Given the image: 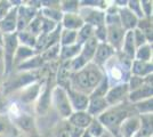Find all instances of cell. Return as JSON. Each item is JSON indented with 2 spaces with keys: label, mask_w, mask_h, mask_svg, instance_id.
Instances as JSON below:
<instances>
[{
  "label": "cell",
  "mask_w": 153,
  "mask_h": 137,
  "mask_svg": "<svg viewBox=\"0 0 153 137\" xmlns=\"http://www.w3.org/2000/svg\"><path fill=\"white\" fill-rule=\"evenodd\" d=\"M110 87H111V86H110V82H108V78H106V76H105V73H104V77H103V79L101 80V82L96 86V88L91 91V94H90L89 96L105 97V95H106V93H108Z\"/></svg>",
  "instance_id": "d6a6232c"
},
{
  "label": "cell",
  "mask_w": 153,
  "mask_h": 137,
  "mask_svg": "<svg viewBox=\"0 0 153 137\" xmlns=\"http://www.w3.org/2000/svg\"><path fill=\"white\" fill-rule=\"evenodd\" d=\"M7 127H8V124H7V119L4 116L0 114V135L4 134L5 131L7 130Z\"/></svg>",
  "instance_id": "f6af8a7d"
},
{
  "label": "cell",
  "mask_w": 153,
  "mask_h": 137,
  "mask_svg": "<svg viewBox=\"0 0 153 137\" xmlns=\"http://www.w3.org/2000/svg\"><path fill=\"white\" fill-rule=\"evenodd\" d=\"M76 36L78 31H72V30H65L62 29L61 36H59V45L62 46H71L76 44Z\"/></svg>",
  "instance_id": "f546056e"
},
{
  "label": "cell",
  "mask_w": 153,
  "mask_h": 137,
  "mask_svg": "<svg viewBox=\"0 0 153 137\" xmlns=\"http://www.w3.org/2000/svg\"><path fill=\"white\" fill-rule=\"evenodd\" d=\"M4 105V102H2V96L0 95V109H1V106Z\"/></svg>",
  "instance_id": "816d5d0a"
},
{
  "label": "cell",
  "mask_w": 153,
  "mask_h": 137,
  "mask_svg": "<svg viewBox=\"0 0 153 137\" xmlns=\"http://www.w3.org/2000/svg\"><path fill=\"white\" fill-rule=\"evenodd\" d=\"M119 53L121 55H123L125 57H127L128 59L134 61L135 53H136V46H135L133 31H126L125 38H123V41H122L121 49H120Z\"/></svg>",
  "instance_id": "44dd1931"
},
{
  "label": "cell",
  "mask_w": 153,
  "mask_h": 137,
  "mask_svg": "<svg viewBox=\"0 0 153 137\" xmlns=\"http://www.w3.org/2000/svg\"><path fill=\"white\" fill-rule=\"evenodd\" d=\"M118 15L120 19V24L125 31H133L137 27L138 17L133 12H130L126 7H121L118 9Z\"/></svg>",
  "instance_id": "4fadbf2b"
},
{
  "label": "cell",
  "mask_w": 153,
  "mask_h": 137,
  "mask_svg": "<svg viewBox=\"0 0 153 137\" xmlns=\"http://www.w3.org/2000/svg\"><path fill=\"white\" fill-rule=\"evenodd\" d=\"M127 8L133 12V13L138 17V20L143 19L144 15H143V12H142V7H140V1H137V0H130V1H127Z\"/></svg>",
  "instance_id": "8d00e7d4"
},
{
  "label": "cell",
  "mask_w": 153,
  "mask_h": 137,
  "mask_svg": "<svg viewBox=\"0 0 153 137\" xmlns=\"http://www.w3.org/2000/svg\"><path fill=\"white\" fill-rule=\"evenodd\" d=\"M86 130L89 133V135L91 137H100L106 129L103 127V124L96 118H94L93 121H91V124L88 126V128Z\"/></svg>",
  "instance_id": "d590c367"
},
{
  "label": "cell",
  "mask_w": 153,
  "mask_h": 137,
  "mask_svg": "<svg viewBox=\"0 0 153 137\" xmlns=\"http://www.w3.org/2000/svg\"><path fill=\"white\" fill-rule=\"evenodd\" d=\"M128 94H129L128 84L121 82V84L111 86L108 88V93L105 95V99L108 102V106L112 107V106H117V105H121L125 98L128 96Z\"/></svg>",
  "instance_id": "8992f818"
},
{
  "label": "cell",
  "mask_w": 153,
  "mask_h": 137,
  "mask_svg": "<svg viewBox=\"0 0 153 137\" xmlns=\"http://www.w3.org/2000/svg\"><path fill=\"white\" fill-rule=\"evenodd\" d=\"M81 50V46L76 44V45L71 46H61V52H59V61L64 62V61H72L76 59V56L80 54Z\"/></svg>",
  "instance_id": "484cf974"
},
{
  "label": "cell",
  "mask_w": 153,
  "mask_h": 137,
  "mask_svg": "<svg viewBox=\"0 0 153 137\" xmlns=\"http://www.w3.org/2000/svg\"><path fill=\"white\" fill-rule=\"evenodd\" d=\"M12 8H13V5L10 1H5V0L0 1V21L6 16Z\"/></svg>",
  "instance_id": "b9f144b4"
},
{
  "label": "cell",
  "mask_w": 153,
  "mask_h": 137,
  "mask_svg": "<svg viewBox=\"0 0 153 137\" xmlns=\"http://www.w3.org/2000/svg\"><path fill=\"white\" fill-rule=\"evenodd\" d=\"M94 29L93 26L88 25V24H83V26L78 31V36H76V44L82 46L88 39L91 37H94Z\"/></svg>",
  "instance_id": "4dcf8cb0"
},
{
  "label": "cell",
  "mask_w": 153,
  "mask_h": 137,
  "mask_svg": "<svg viewBox=\"0 0 153 137\" xmlns=\"http://www.w3.org/2000/svg\"><path fill=\"white\" fill-rule=\"evenodd\" d=\"M94 37L98 42H106V26L102 25L94 29Z\"/></svg>",
  "instance_id": "ab89813d"
},
{
  "label": "cell",
  "mask_w": 153,
  "mask_h": 137,
  "mask_svg": "<svg viewBox=\"0 0 153 137\" xmlns=\"http://www.w3.org/2000/svg\"><path fill=\"white\" fill-rule=\"evenodd\" d=\"M140 127V116L130 114L121 122L119 127V134L121 137H136Z\"/></svg>",
  "instance_id": "8fae6325"
},
{
  "label": "cell",
  "mask_w": 153,
  "mask_h": 137,
  "mask_svg": "<svg viewBox=\"0 0 153 137\" xmlns=\"http://www.w3.org/2000/svg\"><path fill=\"white\" fill-rule=\"evenodd\" d=\"M115 54H117V52L108 45V42H98L94 59H93V63L103 69V66L105 65Z\"/></svg>",
  "instance_id": "7c38bea8"
},
{
  "label": "cell",
  "mask_w": 153,
  "mask_h": 137,
  "mask_svg": "<svg viewBox=\"0 0 153 137\" xmlns=\"http://www.w3.org/2000/svg\"><path fill=\"white\" fill-rule=\"evenodd\" d=\"M100 137H115V136H114V135H112V134H111L110 131L105 130V131H104V133H103V134H102V135L100 136Z\"/></svg>",
  "instance_id": "7dc6e473"
},
{
  "label": "cell",
  "mask_w": 153,
  "mask_h": 137,
  "mask_svg": "<svg viewBox=\"0 0 153 137\" xmlns=\"http://www.w3.org/2000/svg\"><path fill=\"white\" fill-rule=\"evenodd\" d=\"M125 34H126V31L123 30V27L120 23L106 26V42L117 53H119L121 49Z\"/></svg>",
  "instance_id": "ba28073f"
},
{
  "label": "cell",
  "mask_w": 153,
  "mask_h": 137,
  "mask_svg": "<svg viewBox=\"0 0 153 137\" xmlns=\"http://www.w3.org/2000/svg\"><path fill=\"white\" fill-rule=\"evenodd\" d=\"M45 65L44 59H41L40 54L34 55L31 59H26L25 62L21 63L19 65L16 66L19 72H25V71H37V70H41V67Z\"/></svg>",
  "instance_id": "603a6c76"
},
{
  "label": "cell",
  "mask_w": 153,
  "mask_h": 137,
  "mask_svg": "<svg viewBox=\"0 0 153 137\" xmlns=\"http://www.w3.org/2000/svg\"><path fill=\"white\" fill-rule=\"evenodd\" d=\"M153 98H147V99H144V101H140V102H137L135 103L134 106L135 109L137 110V112L140 113V116L142 114H150L152 113V109H153Z\"/></svg>",
  "instance_id": "e575fe53"
},
{
  "label": "cell",
  "mask_w": 153,
  "mask_h": 137,
  "mask_svg": "<svg viewBox=\"0 0 153 137\" xmlns=\"http://www.w3.org/2000/svg\"><path fill=\"white\" fill-rule=\"evenodd\" d=\"M66 90L68 97L70 99V104L72 106L73 112L79 111H86L88 107V103H89V96L82 94L80 91L74 90L73 88H71V86L64 88Z\"/></svg>",
  "instance_id": "9c48e42d"
},
{
  "label": "cell",
  "mask_w": 153,
  "mask_h": 137,
  "mask_svg": "<svg viewBox=\"0 0 153 137\" xmlns=\"http://www.w3.org/2000/svg\"><path fill=\"white\" fill-rule=\"evenodd\" d=\"M17 29V7L13 8L8 12L6 16L0 21V30L4 34H10L16 32Z\"/></svg>",
  "instance_id": "5bb4252c"
},
{
  "label": "cell",
  "mask_w": 153,
  "mask_h": 137,
  "mask_svg": "<svg viewBox=\"0 0 153 137\" xmlns=\"http://www.w3.org/2000/svg\"><path fill=\"white\" fill-rule=\"evenodd\" d=\"M83 129H80V128H76V127H72L71 126V130L68 131L69 133V137H81L83 134Z\"/></svg>",
  "instance_id": "ee69618b"
},
{
  "label": "cell",
  "mask_w": 153,
  "mask_h": 137,
  "mask_svg": "<svg viewBox=\"0 0 153 137\" xmlns=\"http://www.w3.org/2000/svg\"><path fill=\"white\" fill-rule=\"evenodd\" d=\"M108 104L105 97H97V96H89V103L87 107V113L93 118H97L101 116L103 112L108 110Z\"/></svg>",
  "instance_id": "2e32d148"
},
{
  "label": "cell",
  "mask_w": 153,
  "mask_h": 137,
  "mask_svg": "<svg viewBox=\"0 0 153 137\" xmlns=\"http://www.w3.org/2000/svg\"><path fill=\"white\" fill-rule=\"evenodd\" d=\"M78 14L85 24H88L93 27L105 25V12L104 10L90 8V7H80Z\"/></svg>",
  "instance_id": "5b68a950"
},
{
  "label": "cell",
  "mask_w": 153,
  "mask_h": 137,
  "mask_svg": "<svg viewBox=\"0 0 153 137\" xmlns=\"http://www.w3.org/2000/svg\"><path fill=\"white\" fill-rule=\"evenodd\" d=\"M142 62H152V45L145 44L136 49L135 59Z\"/></svg>",
  "instance_id": "83f0119b"
},
{
  "label": "cell",
  "mask_w": 153,
  "mask_h": 137,
  "mask_svg": "<svg viewBox=\"0 0 153 137\" xmlns=\"http://www.w3.org/2000/svg\"><path fill=\"white\" fill-rule=\"evenodd\" d=\"M133 34H134V41H135V46H136V49L138 47H140V46L149 44L146 38H145V36H144V33L142 32L140 30H138V29L133 30Z\"/></svg>",
  "instance_id": "f35d334b"
},
{
  "label": "cell",
  "mask_w": 153,
  "mask_h": 137,
  "mask_svg": "<svg viewBox=\"0 0 153 137\" xmlns=\"http://www.w3.org/2000/svg\"><path fill=\"white\" fill-rule=\"evenodd\" d=\"M39 13L42 17H45L47 20L55 22V23H61L63 13L61 12L59 8H48V7H42L39 9Z\"/></svg>",
  "instance_id": "4316f807"
},
{
  "label": "cell",
  "mask_w": 153,
  "mask_h": 137,
  "mask_svg": "<svg viewBox=\"0 0 153 137\" xmlns=\"http://www.w3.org/2000/svg\"><path fill=\"white\" fill-rule=\"evenodd\" d=\"M140 7L144 17L152 19V2L151 1H140Z\"/></svg>",
  "instance_id": "7bdbcfd3"
},
{
  "label": "cell",
  "mask_w": 153,
  "mask_h": 137,
  "mask_svg": "<svg viewBox=\"0 0 153 137\" xmlns=\"http://www.w3.org/2000/svg\"><path fill=\"white\" fill-rule=\"evenodd\" d=\"M140 118V127L136 137H152V113L142 114Z\"/></svg>",
  "instance_id": "d4e9b609"
},
{
  "label": "cell",
  "mask_w": 153,
  "mask_h": 137,
  "mask_svg": "<svg viewBox=\"0 0 153 137\" xmlns=\"http://www.w3.org/2000/svg\"><path fill=\"white\" fill-rule=\"evenodd\" d=\"M40 91H41V86L38 81L30 84V85L19 89V99H21V102H23L25 104L32 103L39 97Z\"/></svg>",
  "instance_id": "9a60e30c"
},
{
  "label": "cell",
  "mask_w": 153,
  "mask_h": 137,
  "mask_svg": "<svg viewBox=\"0 0 153 137\" xmlns=\"http://www.w3.org/2000/svg\"><path fill=\"white\" fill-rule=\"evenodd\" d=\"M4 77H5V67H4V63L1 62L0 63V84H1Z\"/></svg>",
  "instance_id": "bcb514c9"
},
{
  "label": "cell",
  "mask_w": 153,
  "mask_h": 137,
  "mask_svg": "<svg viewBox=\"0 0 153 137\" xmlns=\"http://www.w3.org/2000/svg\"><path fill=\"white\" fill-rule=\"evenodd\" d=\"M4 45V33L1 32V30H0V46Z\"/></svg>",
  "instance_id": "681fc988"
},
{
  "label": "cell",
  "mask_w": 153,
  "mask_h": 137,
  "mask_svg": "<svg viewBox=\"0 0 153 137\" xmlns=\"http://www.w3.org/2000/svg\"><path fill=\"white\" fill-rule=\"evenodd\" d=\"M19 40H17V33H10V34H4V67H5V77H8L14 69V56L19 47Z\"/></svg>",
  "instance_id": "7a4b0ae2"
},
{
  "label": "cell",
  "mask_w": 153,
  "mask_h": 137,
  "mask_svg": "<svg viewBox=\"0 0 153 137\" xmlns=\"http://www.w3.org/2000/svg\"><path fill=\"white\" fill-rule=\"evenodd\" d=\"M128 88L129 91H133L137 88H140V86L145 84V79L140 78V77H136V76H130V78L128 80Z\"/></svg>",
  "instance_id": "74e56055"
},
{
  "label": "cell",
  "mask_w": 153,
  "mask_h": 137,
  "mask_svg": "<svg viewBox=\"0 0 153 137\" xmlns=\"http://www.w3.org/2000/svg\"><path fill=\"white\" fill-rule=\"evenodd\" d=\"M17 33V40H19V44L22 46H25V47H30V48H36L37 45V37L33 36L32 33L27 32V31H21Z\"/></svg>",
  "instance_id": "f1b7e54d"
},
{
  "label": "cell",
  "mask_w": 153,
  "mask_h": 137,
  "mask_svg": "<svg viewBox=\"0 0 153 137\" xmlns=\"http://www.w3.org/2000/svg\"><path fill=\"white\" fill-rule=\"evenodd\" d=\"M83 21L79 16V14H63V17L61 21L62 29L65 30H72V31H79L83 26Z\"/></svg>",
  "instance_id": "7402d4cb"
},
{
  "label": "cell",
  "mask_w": 153,
  "mask_h": 137,
  "mask_svg": "<svg viewBox=\"0 0 153 137\" xmlns=\"http://www.w3.org/2000/svg\"><path fill=\"white\" fill-rule=\"evenodd\" d=\"M40 79V70L37 71H25V72H19L17 77L9 80L6 85V91H14L16 89H21L25 86L37 82Z\"/></svg>",
  "instance_id": "277c9868"
},
{
  "label": "cell",
  "mask_w": 153,
  "mask_h": 137,
  "mask_svg": "<svg viewBox=\"0 0 153 137\" xmlns=\"http://www.w3.org/2000/svg\"><path fill=\"white\" fill-rule=\"evenodd\" d=\"M152 95H153L152 85L145 82L143 86H140V88H137V89H135L133 91H129L127 97L133 104H135L137 102L144 101V99H147V98H152Z\"/></svg>",
  "instance_id": "d6986e66"
},
{
  "label": "cell",
  "mask_w": 153,
  "mask_h": 137,
  "mask_svg": "<svg viewBox=\"0 0 153 137\" xmlns=\"http://www.w3.org/2000/svg\"><path fill=\"white\" fill-rule=\"evenodd\" d=\"M39 14V10L30 5H19L17 7V29L16 32L24 31L27 25L37 15Z\"/></svg>",
  "instance_id": "52a82bcc"
},
{
  "label": "cell",
  "mask_w": 153,
  "mask_h": 137,
  "mask_svg": "<svg viewBox=\"0 0 153 137\" xmlns=\"http://www.w3.org/2000/svg\"><path fill=\"white\" fill-rule=\"evenodd\" d=\"M37 99H38V102L36 105V111L39 114L44 116L46 112L48 111L51 104V88L49 87V84H46L44 89H41L40 91V95Z\"/></svg>",
  "instance_id": "e0dca14e"
},
{
  "label": "cell",
  "mask_w": 153,
  "mask_h": 137,
  "mask_svg": "<svg viewBox=\"0 0 153 137\" xmlns=\"http://www.w3.org/2000/svg\"><path fill=\"white\" fill-rule=\"evenodd\" d=\"M152 62H142V61H137V59H134L131 62V66H130V74L131 76L145 78L147 76L152 74Z\"/></svg>",
  "instance_id": "ffe728a7"
},
{
  "label": "cell",
  "mask_w": 153,
  "mask_h": 137,
  "mask_svg": "<svg viewBox=\"0 0 153 137\" xmlns=\"http://www.w3.org/2000/svg\"><path fill=\"white\" fill-rule=\"evenodd\" d=\"M59 52H61V45L57 44L53 47H49L48 49L44 50L42 53H40V56L44 59L45 63L46 62H51L54 59H59Z\"/></svg>",
  "instance_id": "1f68e13d"
},
{
  "label": "cell",
  "mask_w": 153,
  "mask_h": 137,
  "mask_svg": "<svg viewBox=\"0 0 153 137\" xmlns=\"http://www.w3.org/2000/svg\"><path fill=\"white\" fill-rule=\"evenodd\" d=\"M81 71L83 72L85 78L87 80V84L91 91L95 89L96 86L101 82V80L104 77V70L98 65L94 64L93 62H90L85 67H82Z\"/></svg>",
  "instance_id": "30bf717a"
},
{
  "label": "cell",
  "mask_w": 153,
  "mask_h": 137,
  "mask_svg": "<svg viewBox=\"0 0 153 137\" xmlns=\"http://www.w3.org/2000/svg\"><path fill=\"white\" fill-rule=\"evenodd\" d=\"M51 104L55 106L58 114L63 119H69L73 113L72 106L70 104V99L68 97L66 90L63 87L56 86L51 89Z\"/></svg>",
  "instance_id": "3957f363"
},
{
  "label": "cell",
  "mask_w": 153,
  "mask_h": 137,
  "mask_svg": "<svg viewBox=\"0 0 153 137\" xmlns=\"http://www.w3.org/2000/svg\"><path fill=\"white\" fill-rule=\"evenodd\" d=\"M4 61V48L2 46H0V63Z\"/></svg>",
  "instance_id": "c3c4849f"
},
{
  "label": "cell",
  "mask_w": 153,
  "mask_h": 137,
  "mask_svg": "<svg viewBox=\"0 0 153 137\" xmlns=\"http://www.w3.org/2000/svg\"><path fill=\"white\" fill-rule=\"evenodd\" d=\"M37 54H38V53L36 52V49H33V48L19 45L17 50H16L15 56H14V67H16V66L19 65L21 63L25 62L26 59L33 57V56L37 55Z\"/></svg>",
  "instance_id": "cb8c5ba5"
},
{
  "label": "cell",
  "mask_w": 153,
  "mask_h": 137,
  "mask_svg": "<svg viewBox=\"0 0 153 137\" xmlns=\"http://www.w3.org/2000/svg\"><path fill=\"white\" fill-rule=\"evenodd\" d=\"M128 116H130V114L126 109L121 107L120 105H117V106L108 107L106 111L103 112L102 114L98 116L96 119L103 124V127L106 130L110 131L112 135H114V134L119 133L120 124Z\"/></svg>",
  "instance_id": "6da1fadb"
},
{
  "label": "cell",
  "mask_w": 153,
  "mask_h": 137,
  "mask_svg": "<svg viewBox=\"0 0 153 137\" xmlns=\"http://www.w3.org/2000/svg\"><path fill=\"white\" fill-rule=\"evenodd\" d=\"M17 124L24 129H27V128H31L33 126V120L26 114H21L17 119Z\"/></svg>",
  "instance_id": "60d3db41"
},
{
  "label": "cell",
  "mask_w": 153,
  "mask_h": 137,
  "mask_svg": "<svg viewBox=\"0 0 153 137\" xmlns=\"http://www.w3.org/2000/svg\"><path fill=\"white\" fill-rule=\"evenodd\" d=\"M80 1H59V9L63 14H76L79 12Z\"/></svg>",
  "instance_id": "836d02e7"
},
{
  "label": "cell",
  "mask_w": 153,
  "mask_h": 137,
  "mask_svg": "<svg viewBox=\"0 0 153 137\" xmlns=\"http://www.w3.org/2000/svg\"><path fill=\"white\" fill-rule=\"evenodd\" d=\"M94 118L89 116L87 111H79V112H73L71 114V117L68 119L69 124L72 127H76V128H80L86 130L88 128V126L91 124Z\"/></svg>",
  "instance_id": "ac0fdd59"
},
{
  "label": "cell",
  "mask_w": 153,
  "mask_h": 137,
  "mask_svg": "<svg viewBox=\"0 0 153 137\" xmlns=\"http://www.w3.org/2000/svg\"><path fill=\"white\" fill-rule=\"evenodd\" d=\"M81 137H91V136L89 135V133H88V131L85 130V131H83V134H82V136H81Z\"/></svg>",
  "instance_id": "f907efd6"
}]
</instances>
